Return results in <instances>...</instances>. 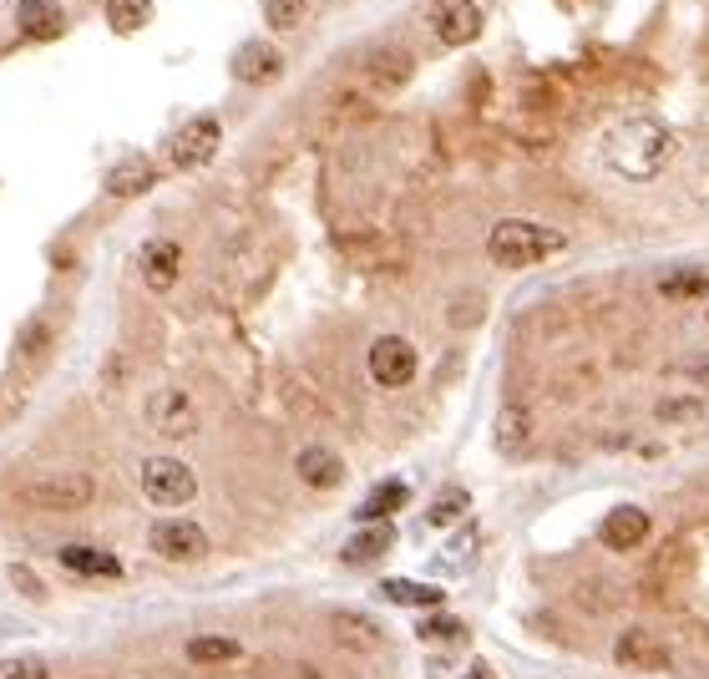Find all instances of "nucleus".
I'll list each match as a JSON object with an SVG mask.
<instances>
[{
	"label": "nucleus",
	"mask_w": 709,
	"mask_h": 679,
	"mask_svg": "<svg viewBox=\"0 0 709 679\" xmlns=\"http://www.w3.org/2000/svg\"><path fill=\"white\" fill-rule=\"evenodd\" d=\"M527 436H532V416L522 406H502V416H497V446L502 451H522Z\"/></svg>",
	"instance_id": "26"
},
{
	"label": "nucleus",
	"mask_w": 709,
	"mask_h": 679,
	"mask_svg": "<svg viewBox=\"0 0 709 679\" xmlns=\"http://www.w3.org/2000/svg\"><path fill=\"white\" fill-rule=\"evenodd\" d=\"M466 679H492V669H487V664H477V669H471Z\"/></svg>",
	"instance_id": "34"
},
{
	"label": "nucleus",
	"mask_w": 709,
	"mask_h": 679,
	"mask_svg": "<svg viewBox=\"0 0 709 679\" xmlns=\"http://www.w3.org/2000/svg\"><path fill=\"white\" fill-rule=\"evenodd\" d=\"M147 16H152V0H107V26H112L117 36L142 31Z\"/></svg>",
	"instance_id": "25"
},
{
	"label": "nucleus",
	"mask_w": 709,
	"mask_h": 679,
	"mask_svg": "<svg viewBox=\"0 0 709 679\" xmlns=\"http://www.w3.org/2000/svg\"><path fill=\"white\" fill-rule=\"evenodd\" d=\"M147 426L163 436V441H183V436H193L198 431V406H193V396L188 391H178V386H163V391H152V401H147Z\"/></svg>",
	"instance_id": "7"
},
{
	"label": "nucleus",
	"mask_w": 709,
	"mask_h": 679,
	"mask_svg": "<svg viewBox=\"0 0 709 679\" xmlns=\"http://www.w3.org/2000/svg\"><path fill=\"white\" fill-rule=\"evenodd\" d=\"M431 26H436V36L446 46H466V41L482 36V6L477 0H446V6L431 16Z\"/></svg>",
	"instance_id": "11"
},
{
	"label": "nucleus",
	"mask_w": 709,
	"mask_h": 679,
	"mask_svg": "<svg viewBox=\"0 0 709 679\" xmlns=\"http://www.w3.org/2000/svg\"><path fill=\"white\" fill-rule=\"evenodd\" d=\"M421 639H466V624H456V619H426L421 624Z\"/></svg>",
	"instance_id": "31"
},
{
	"label": "nucleus",
	"mask_w": 709,
	"mask_h": 679,
	"mask_svg": "<svg viewBox=\"0 0 709 679\" xmlns=\"http://www.w3.org/2000/svg\"><path fill=\"white\" fill-rule=\"evenodd\" d=\"M142 497L152 507H188L198 497V477L178 457H147L142 462Z\"/></svg>",
	"instance_id": "3"
},
{
	"label": "nucleus",
	"mask_w": 709,
	"mask_h": 679,
	"mask_svg": "<svg viewBox=\"0 0 709 679\" xmlns=\"http://www.w3.org/2000/svg\"><path fill=\"white\" fill-rule=\"evenodd\" d=\"M365 365H370V381H375V386L401 391V386L416 381V345L401 340V335H380V340L370 345Z\"/></svg>",
	"instance_id": "6"
},
{
	"label": "nucleus",
	"mask_w": 709,
	"mask_h": 679,
	"mask_svg": "<svg viewBox=\"0 0 709 679\" xmlns=\"http://www.w3.org/2000/svg\"><path fill=\"white\" fill-rule=\"evenodd\" d=\"M16 31L26 41H56L66 31V16L56 0H16Z\"/></svg>",
	"instance_id": "15"
},
{
	"label": "nucleus",
	"mask_w": 709,
	"mask_h": 679,
	"mask_svg": "<svg viewBox=\"0 0 709 679\" xmlns=\"http://www.w3.org/2000/svg\"><path fill=\"white\" fill-rule=\"evenodd\" d=\"M61 568L76 578H122V563L107 548H87V543H66L61 548Z\"/></svg>",
	"instance_id": "17"
},
{
	"label": "nucleus",
	"mask_w": 709,
	"mask_h": 679,
	"mask_svg": "<svg viewBox=\"0 0 709 679\" xmlns=\"http://www.w3.org/2000/svg\"><path fill=\"white\" fill-rule=\"evenodd\" d=\"M335 639L345 644V649H360V654H370V649H380L385 644V634H380V624L375 619H365V614H335Z\"/></svg>",
	"instance_id": "19"
},
{
	"label": "nucleus",
	"mask_w": 709,
	"mask_h": 679,
	"mask_svg": "<svg viewBox=\"0 0 709 679\" xmlns=\"http://www.w3.org/2000/svg\"><path fill=\"white\" fill-rule=\"evenodd\" d=\"M16 411H21V386L16 381H0V426H6Z\"/></svg>",
	"instance_id": "32"
},
{
	"label": "nucleus",
	"mask_w": 709,
	"mask_h": 679,
	"mask_svg": "<svg viewBox=\"0 0 709 679\" xmlns=\"http://www.w3.org/2000/svg\"><path fill=\"white\" fill-rule=\"evenodd\" d=\"M390 543H396V527L390 522H370V527H360L355 538H345V548H340V563H375V558H385L390 553Z\"/></svg>",
	"instance_id": "18"
},
{
	"label": "nucleus",
	"mask_w": 709,
	"mask_h": 679,
	"mask_svg": "<svg viewBox=\"0 0 709 679\" xmlns=\"http://www.w3.org/2000/svg\"><path fill=\"white\" fill-rule=\"evenodd\" d=\"M218 142H223V122L203 112V117H193V122H183V127L173 132L168 158H173V168H178V173H198V168H208V163H213Z\"/></svg>",
	"instance_id": "5"
},
{
	"label": "nucleus",
	"mask_w": 709,
	"mask_h": 679,
	"mask_svg": "<svg viewBox=\"0 0 709 679\" xmlns=\"http://www.w3.org/2000/svg\"><path fill=\"white\" fill-rule=\"evenodd\" d=\"M41 350H46V325L36 320V325L26 330V340H21V350H16V355H21V360H36Z\"/></svg>",
	"instance_id": "33"
},
{
	"label": "nucleus",
	"mask_w": 709,
	"mask_h": 679,
	"mask_svg": "<svg viewBox=\"0 0 709 679\" xmlns=\"http://www.w3.org/2000/svg\"><path fill=\"white\" fill-rule=\"evenodd\" d=\"M674 132L664 127V122H654V117H628V122H618L608 137H603V163L618 173V178H628V183H649V178H659L664 173V163L674 158Z\"/></svg>",
	"instance_id": "1"
},
{
	"label": "nucleus",
	"mask_w": 709,
	"mask_h": 679,
	"mask_svg": "<svg viewBox=\"0 0 709 679\" xmlns=\"http://www.w3.org/2000/svg\"><path fill=\"white\" fill-rule=\"evenodd\" d=\"M613 659L623 664V669H639V674H659V669H669L674 664V649L654 634V629H644V624H634V629H623L618 634V644H613Z\"/></svg>",
	"instance_id": "8"
},
{
	"label": "nucleus",
	"mask_w": 709,
	"mask_h": 679,
	"mask_svg": "<svg viewBox=\"0 0 709 679\" xmlns=\"http://www.w3.org/2000/svg\"><path fill=\"white\" fill-rule=\"evenodd\" d=\"M603 548H613V553H634L644 538H649V512L644 507H613L608 517H603Z\"/></svg>",
	"instance_id": "12"
},
{
	"label": "nucleus",
	"mask_w": 709,
	"mask_h": 679,
	"mask_svg": "<svg viewBox=\"0 0 709 679\" xmlns=\"http://www.w3.org/2000/svg\"><path fill=\"white\" fill-rule=\"evenodd\" d=\"M279 71H284V56H279L274 46H264V41H244L239 51H233V77H239V82H249V87L274 82Z\"/></svg>",
	"instance_id": "14"
},
{
	"label": "nucleus",
	"mask_w": 709,
	"mask_h": 679,
	"mask_svg": "<svg viewBox=\"0 0 709 679\" xmlns=\"http://www.w3.org/2000/svg\"><path fill=\"white\" fill-rule=\"evenodd\" d=\"M157 183V168H152V158H122L107 178H102V188H107V198H142L147 188Z\"/></svg>",
	"instance_id": "16"
},
{
	"label": "nucleus",
	"mask_w": 709,
	"mask_h": 679,
	"mask_svg": "<svg viewBox=\"0 0 709 679\" xmlns=\"http://www.w3.org/2000/svg\"><path fill=\"white\" fill-rule=\"evenodd\" d=\"M294 472L314 492H335L345 482V457H340V451H330V446H304L299 457H294Z\"/></svg>",
	"instance_id": "10"
},
{
	"label": "nucleus",
	"mask_w": 709,
	"mask_h": 679,
	"mask_svg": "<svg viewBox=\"0 0 709 679\" xmlns=\"http://www.w3.org/2000/svg\"><path fill=\"white\" fill-rule=\"evenodd\" d=\"M406 77H411V61H406L396 46H385V51L370 56V82H375L380 92H396Z\"/></svg>",
	"instance_id": "23"
},
{
	"label": "nucleus",
	"mask_w": 709,
	"mask_h": 679,
	"mask_svg": "<svg viewBox=\"0 0 709 679\" xmlns=\"http://www.w3.org/2000/svg\"><path fill=\"white\" fill-rule=\"evenodd\" d=\"M456 512H466V492H461V487L441 492V497H436V507L426 512V522H431V527H446V522H451Z\"/></svg>",
	"instance_id": "29"
},
{
	"label": "nucleus",
	"mask_w": 709,
	"mask_h": 679,
	"mask_svg": "<svg viewBox=\"0 0 709 679\" xmlns=\"http://www.w3.org/2000/svg\"><path fill=\"white\" fill-rule=\"evenodd\" d=\"M239 654H244V644L233 634H198V639H188V659L193 664H228Z\"/></svg>",
	"instance_id": "22"
},
{
	"label": "nucleus",
	"mask_w": 709,
	"mask_h": 679,
	"mask_svg": "<svg viewBox=\"0 0 709 679\" xmlns=\"http://www.w3.org/2000/svg\"><path fill=\"white\" fill-rule=\"evenodd\" d=\"M659 294L664 299H699V294H709V269H669L659 279Z\"/></svg>",
	"instance_id": "24"
},
{
	"label": "nucleus",
	"mask_w": 709,
	"mask_h": 679,
	"mask_svg": "<svg viewBox=\"0 0 709 679\" xmlns=\"http://www.w3.org/2000/svg\"><path fill=\"white\" fill-rule=\"evenodd\" d=\"M92 497H97V482L87 472H56V477H36L21 487V502L41 512H82L92 507Z\"/></svg>",
	"instance_id": "4"
},
{
	"label": "nucleus",
	"mask_w": 709,
	"mask_h": 679,
	"mask_svg": "<svg viewBox=\"0 0 709 679\" xmlns=\"http://www.w3.org/2000/svg\"><path fill=\"white\" fill-rule=\"evenodd\" d=\"M178 274H183V249H178L173 239H152V244L142 249V279H147V289L168 294V289L178 284Z\"/></svg>",
	"instance_id": "13"
},
{
	"label": "nucleus",
	"mask_w": 709,
	"mask_h": 679,
	"mask_svg": "<svg viewBox=\"0 0 709 679\" xmlns=\"http://www.w3.org/2000/svg\"><path fill=\"white\" fill-rule=\"evenodd\" d=\"M152 548L173 558V563H198L208 558V533H203V522H188V517H173V522H152Z\"/></svg>",
	"instance_id": "9"
},
{
	"label": "nucleus",
	"mask_w": 709,
	"mask_h": 679,
	"mask_svg": "<svg viewBox=\"0 0 709 679\" xmlns=\"http://www.w3.org/2000/svg\"><path fill=\"white\" fill-rule=\"evenodd\" d=\"M0 679H51V664L41 654H11L0 659Z\"/></svg>",
	"instance_id": "28"
},
{
	"label": "nucleus",
	"mask_w": 709,
	"mask_h": 679,
	"mask_svg": "<svg viewBox=\"0 0 709 679\" xmlns=\"http://www.w3.org/2000/svg\"><path fill=\"white\" fill-rule=\"evenodd\" d=\"M304 11H309V0H264L269 31H294V26H304Z\"/></svg>",
	"instance_id": "27"
},
{
	"label": "nucleus",
	"mask_w": 709,
	"mask_h": 679,
	"mask_svg": "<svg viewBox=\"0 0 709 679\" xmlns=\"http://www.w3.org/2000/svg\"><path fill=\"white\" fill-rule=\"evenodd\" d=\"M563 249H568V234L547 229V223H532V218H502L487 234V254H492L497 269H532V264L553 259Z\"/></svg>",
	"instance_id": "2"
},
{
	"label": "nucleus",
	"mask_w": 709,
	"mask_h": 679,
	"mask_svg": "<svg viewBox=\"0 0 709 679\" xmlns=\"http://www.w3.org/2000/svg\"><path fill=\"white\" fill-rule=\"evenodd\" d=\"M411 502V487L406 482H385V487H375L365 502H360V522L370 527V522H380V517H390V512H401Z\"/></svg>",
	"instance_id": "21"
},
{
	"label": "nucleus",
	"mask_w": 709,
	"mask_h": 679,
	"mask_svg": "<svg viewBox=\"0 0 709 679\" xmlns=\"http://www.w3.org/2000/svg\"><path fill=\"white\" fill-rule=\"evenodd\" d=\"M380 593H385L390 603H406V609H441V603H446V593H441V588H431V583H411V578H390V583H380Z\"/></svg>",
	"instance_id": "20"
},
{
	"label": "nucleus",
	"mask_w": 709,
	"mask_h": 679,
	"mask_svg": "<svg viewBox=\"0 0 709 679\" xmlns=\"http://www.w3.org/2000/svg\"><path fill=\"white\" fill-rule=\"evenodd\" d=\"M704 416V401H664L659 406V421H699Z\"/></svg>",
	"instance_id": "30"
}]
</instances>
